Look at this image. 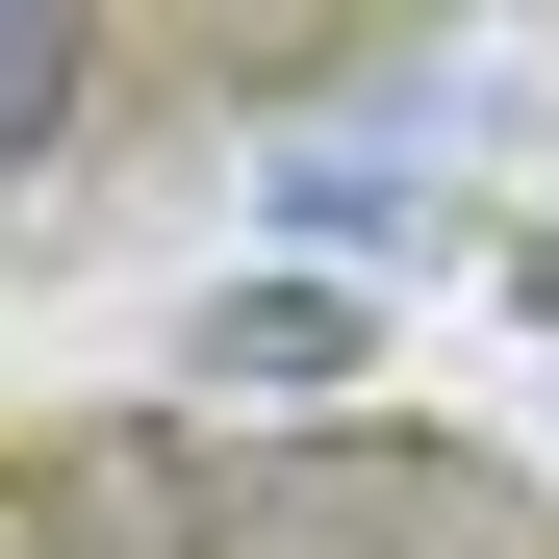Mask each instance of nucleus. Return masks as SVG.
<instances>
[{"mask_svg":"<svg viewBox=\"0 0 559 559\" xmlns=\"http://www.w3.org/2000/svg\"><path fill=\"white\" fill-rule=\"evenodd\" d=\"M76 128V26H26V0H0V153H51Z\"/></svg>","mask_w":559,"mask_h":559,"instance_id":"nucleus-3","label":"nucleus"},{"mask_svg":"<svg viewBox=\"0 0 559 559\" xmlns=\"http://www.w3.org/2000/svg\"><path fill=\"white\" fill-rule=\"evenodd\" d=\"M280 229H306V254H382L407 178H382V153H280Z\"/></svg>","mask_w":559,"mask_h":559,"instance_id":"nucleus-2","label":"nucleus"},{"mask_svg":"<svg viewBox=\"0 0 559 559\" xmlns=\"http://www.w3.org/2000/svg\"><path fill=\"white\" fill-rule=\"evenodd\" d=\"M0 559H51V534H26V509H0Z\"/></svg>","mask_w":559,"mask_h":559,"instance_id":"nucleus-4","label":"nucleus"},{"mask_svg":"<svg viewBox=\"0 0 559 559\" xmlns=\"http://www.w3.org/2000/svg\"><path fill=\"white\" fill-rule=\"evenodd\" d=\"M204 382H254V407L356 382V306H331V280H254V306H204Z\"/></svg>","mask_w":559,"mask_h":559,"instance_id":"nucleus-1","label":"nucleus"}]
</instances>
